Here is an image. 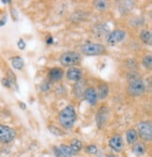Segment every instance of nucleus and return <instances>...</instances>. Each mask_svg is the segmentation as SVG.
I'll return each mask as SVG.
<instances>
[{"mask_svg":"<svg viewBox=\"0 0 152 157\" xmlns=\"http://www.w3.org/2000/svg\"><path fill=\"white\" fill-rule=\"evenodd\" d=\"M76 111L73 105H67L65 106L59 113V123L65 129H71L73 127L76 121Z\"/></svg>","mask_w":152,"mask_h":157,"instance_id":"obj_1","label":"nucleus"},{"mask_svg":"<svg viewBox=\"0 0 152 157\" xmlns=\"http://www.w3.org/2000/svg\"><path fill=\"white\" fill-rule=\"evenodd\" d=\"M80 52L85 56H100L106 52V47L101 44H86L80 46Z\"/></svg>","mask_w":152,"mask_h":157,"instance_id":"obj_2","label":"nucleus"},{"mask_svg":"<svg viewBox=\"0 0 152 157\" xmlns=\"http://www.w3.org/2000/svg\"><path fill=\"white\" fill-rule=\"evenodd\" d=\"M81 61V55L74 51H68L60 56L59 62L65 67H74Z\"/></svg>","mask_w":152,"mask_h":157,"instance_id":"obj_3","label":"nucleus"},{"mask_svg":"<svg viewBox=\"0 0 152 157\" xmlns=\"http://www.w3.org/2000/svg\"><path fill=\"white\" fill-rule=\"evenodd\" d=\"M138 136L145 141V142H149L152 139V124L151 121H141L138 124Z\"/></svg>","mask_w":152,"mask_h":157,"instance_id":"obj_4","label":"nucleus"},{"mask_svg":"<svg viewBox=\"0 0 152 157\" xmlns=\"http://www.w3.org/2000/svg\"><path fill=\"white\" fill-rule=\"evenodd\" d=\"M16 137V131L13 128L0 124V142L3 144H8L9 142L14 140Z\"/></svg>","mask_w":152,"mask_h":157,"instance_id":"obj_5","label":"nucleus"},{"mask_svg":"<svg viewBox=\"0 0 152 157\" xmlns=\"http://www.w3.org/2000/svg\"><path fill=\"white\" fill-rule=\"evenodd\" d=\"M145 92V84L141 78H138L132 82L129 83L128 93L132 97L142 96Z\"/></svg>","mask_w":152,"mask_h":157,"instance_id":"obj_6","label":"nucleus"},{"mask_svg":"<svg viewBox=\"0 0 152 157\" xmlns=\"http://www.w3.org/2000/svg\"><path fill=\"white\" fill-rule=\"evenodd\" d=\"M126 36H127V34L124 30L117 29V30L109 32V34L106 38V41L109 44H118V42H121L126 38Z\"/></svg>","mask_w":152,"mask_h":157,"instance_id":"obj_7","label":"nucleus"},{"mask_svg":"<svg viewBox=\"0 0 152 157\" xmlns=\"http://www.w3.org/2000/svg\"><path fill=\"white\" fill-rule=\"evenodd\" d=\"M108 116H109V110L107 106H102L96 116V123L99 129H102L105 126L108 120Z\"/></svg>","mask_w":152,"mask_h":157,"instance_id":"obj_8","label":"nucleus"},{"mask_svg":"<svg viewBox=\"0 0 152 157\" xmlns=\"http://www.w3.org/2000/svg\"><path fill=\"white\" fill-rule=\"evenodd\" d=\"M109 147L116 152H120L124 147L123 138L120 135H115L109 140Z\"/></svg>","mask_w":152,"mask_h":157,"instance_id":"obj_9","label":"nucleus"},{"mask_svg":"<svg viewBox=\"0 0 152 157\" xmlns=\"http://www.w3.org/2000/svg\"><path fill=\"white\" fill-rule=\"evenodd\" d=\"M67 78L72 81V82H78L80 80H82V76H83V72L80 68L77 67H70L67 71Z\"/></svg>","mask_w":152,"mask_h":157,"instance_id":"obj_10","label":"nucleus"},{"mask_svg":"<svg viewBox=\"0 0 152 157\" xmlns=\"http://www.w3.org/2000/svg\"><path fill=\"white\" fill-rule=\"evenodd\" d=\"M84 97L86 101L90 105H96L97 102H98V95H97V90L92 88H87L84 93Z\"/></svg>","mask_w":152,"mask_h":157,"instance_id":"obj_11","label":"nucleus"},{"mask_svg":"<svg viewBox=\"0 0 152 157\" xmlns=\"http://www.w3.org/2000/svg\"><path fill=\"white\" fill-rule=\"evenodd\" d=\"M64 75V72L61 68L58 67H54L52 69L49 70V74H48V77L49 80L52 82H58L63 78Z\"/></svg>","mask_w":152,"mask_h":157,"instance_id":"obj_12","label":"nucleus"},{"mask_svg":"<svg viewBox=\"0 0 152 157\" xmlns=\"http://www.w3.org/2000/svg\"><path fill=\"white\" fill-rule=\"evenodd\" d=\"M86 83L83 81V80H80L78 82H76L73 86V93L74 95L76 96V98L80 99L84 96V93H85V90H86Z\"/></svg>","mask_w":152,"mask_h":157,"instance_id":"obj_13","label":"nucleus"},{"mask_svg":"<svg viewBox=\"0 0 152 157\" xmlns=\"http://www.w3.org/2000/svg\"><path fill=\"white\" fill-rule=\"evenodd\" d=\"M146 148L143 142H136V143L132 144V152L136 156L143 155L146 152Z\"/></svg>","mask_w":152,"mask_h":157,"instance_id":"obj_14","label":"nucleus"},{"mask_svg":"<svg viewBox=\"0 0 152 157\" xmlns=\"http://www.w3.org/2000/svg\"><path fill=\"white\" fill-rule=\"evenodd\" d=\"M109 94V87L106 83H102L100 85L99 90L97 91V95H98V98L101 100H104Z\"/></svg>","mask_w":152,"mask_h":157,"instance_id":"obj_15","label":"nucleus"},{"mask_svg":"<svg viewBox=\"0 0 152 157\" xmlns=\"http://www.w3.org/2000/svg\"><path fill=\"white\" fill-rule=\"evenodd\" d=\"M126 139L127 142L130 145H132L134 143H136L138 140V134L137 131L134 129H129L126 133Z\"/></svg>","mask_w":152,"mask_h":157,"instance_id":"obj_16","label":"nucleus"},{"mask_svg":"<svg viewBox=\"0 0 152 157\" xmlns=\"http://www.w3.org/2000/svg\"><path fill=\"white\" fill-rule=\"evenodd\" d=\"M140 39L146 44L150 45L152 44V34L151 31L147 29H143L140 31Z\"/></svg>","mask_w":152,"mask_h":157,"instance_id":"obj_17","label":"nucleus"},{"mask_svg":"<svg viewBox=\"0 0 152 157\" xmlns=\"http://www.w3.org/2000/svg\"><path fill=\"white\" fill-rule=\"evenodd\" d=\"M94 34L98 36H103L107 32H109V28L106 24H99L96 25V26L94 27Z\"/></svg>","mask_w":152,"mask_h":157,"instance_id":"obj_18","label":"nucleus"},{"mask_svg":"<svg viewBox=\"0 0 152 157\" xmlns=\"http://www.w3.org/2000/svg\"><path fill=\"white\" fill-rule=\"evenodd\" d=\"M70 148L72 151V154H77L83 148V142L79 139H72L71 141Z\"/></svg>","mask_w":152,"mask_h":157,"instance_id":"obj_19","label":"nucleus"},{"mask_svg":"<svg viewBox=\"0 0 152 157\" xmlns=\"http://www.w3.org/2000/svg\"><path fill=\"white\" fill-rule=\"evenodd\" d=\"M10 61H11L12 67L14 68L15 70H19L20 71V70H22L24 68V59L21 58V56H14V58H12L10 59Z\"/></svg>","mask_w":152,"mask_h":157,"instance_id":"obj_20","label":"nucleus"},{"mask_svg":"<svg viewBox=\"0 0 152 157\" xmlns=\"http://www.w3.org/2000/svg\"><path fill=\"white\" fill-rule=\"evenodd\" d=\"M60 152L62 157H72V151L70 148V146H67L65 144H61L59 147Z\"/></svg>","mask_w":152,"mask_h":157,"instance_id":"obj_21","label":"nucleus"},{"mask_svg":"<svg viewBox=\"0 0 152 157\" xmlns=\"http://www.w3.org/2000/svg\"><path fill=\"white\" fill-rule=\"evenodd\" d=\"M10 83V85L14 86L16 88V90H18V86H17V78H16V75L15 74L12 72L11 70H8V77H7Z\"/></svg>","mask_w":152,"mask_h":157,"instance_id":"obj_22","label":"nucleus"},{"mask_svg":"<svg viewBox=\"0 0 152 157\" xmlns=\"http://www.w3.org/2000/svg\"><path fill=\"white\" fill-rule=\"evenodd\" d=\"M142 64H143L145 69L151 70V68H152V56H151V55H146L144 56V59L142 60Z\"/></svg>","mask_w":152,"mask_h":157,"instance_id":"obj_23","label":"nucleus"},{"mask_svg":"<svg viewBox=\"0 0 152 157\" xmlns=\"http://www.w3.org/2000/svg\"><path fill=\"white\" fill-rule=\"evenodd\" d=\"M133 5H134V2H132V1H123V2H121V5H120L119 9H120L121 11L124 10V11H125V13H127V12L130 11V10L132 8H133Z\"/></svg>","mask_w":152,"mask_h":157,"instance_id":"obj_24","label":"nucleus"},{"mask_svg":"<svg viewBox=\"0 0 152 157\" xmlns=\"http://www.w3.org/2000/svg\"><path fill=\"white\" fill-rule=\"evenodd\" d=\"M48 129L50 131L51 134L54 135V136H62L65 135V133L60 129V128H57V126H54V125H50L48 127Z\"/></svg>","mask_w":152,"mask_h":157,"instance_id":"obj_25","label":"nucleus"},{"mask_svg":"<svg viewBox=\"0 0 152 157\" xmlns=\"http://www.w3.org/2000/svg\"><path fill=\"white\" fill-rule=\"evenodd\" d=\"M106 1H102V0H96V1H94V6L97 10H104L105 8H106Z\"/></svg>","mask_w":152,"mask_h":157,"instance_id":"obj_26","label":"nucleus"},{"mask_svg":"<svg viewBox=\"0 0 152 157\" xmlns=\"http://www.w3.org/2000/svg\"><path fill=\"white\" fill-rule=\"evenodd\" d=\"M127 78H128V81L130 83V82H132V81L138 79V78H141V77H140L139 74H137L136 72H134V71H131L127 75Z\"/></svg>","mask_w":152,"mask_h":157,"instance_id":"obj_27","label":"nucleus"},{"mask_svg":"<svg viewBox=\"0 0 152 157\" xmlns=\"http://www.w3.org/2000/svg\"><path fill=\"white\" fill-rule=\"evenodd\" d=\"M86 151L89 154H97V152H98V147H97L95 144L88 145L86 148Z\"/></svg>","mask_w":152,"mask_h":157,"instance_id":"obj_28","label":"nucleus"},{"mask_svg":"<svg viewBox=\"0 0 152 157\" xmlns=\"http://www.w3.org/2000/svg\"><path fill=\"white\" fill-rule=\"evenodd\" d=\"M126 62H127L126 65H127L130 69H132V71H133L134 69L137 68V63H136V61H135L134 59H129V60H127Z\"/></svg>","mask_w":152,"mask_h":157,"instance_id":"obj_29","label":"nucleus"},{"mask_svg":"<svg viewBox=\"0 0 152 157\" xmlns=\"http://www.w3.org/2000/svg\"><path fill=\"white\" fill-rule=\"evenodd\" d=\"M17 46H18V48H19L20 50H24V48H25V42H24V40L23 39H20V40H18V42H17Z\"/></svg>","mask_w":152,"mask_h":157,"instance_id":"obj_30","label":"nucleus"},{"mask_svg":"<svg viewBox=\"0 0 152 157\" xmlns=\"http://www.w3.org/2000/svg\"><path fill=\"white\" fill-rule=\"evenodd\" d=\"M1 83H2V85L4 86V87H6V88H8V89H9V88L11 87V85H10V83H9V79H8L7 77L2 78Z\"/></svg>","mask_w":152,"mask_h":157,"instance_id":"obj_31","label":"nucleus"},{"mask_svg":"<svg viewBox=\"0 0 152 157\" xmlns=\"http://www.w3.org/2000/svg\"><path fill=\"white\" fill-rule=\"evenodd\" d=\"M53 151H54V156H56V157H62L59 148H57V147H54V148H53Z\"/></svg>","mask_w":152,"mask_h":157,"instance_id":"obj_32","label":"nucleus"},{"mask_svg":"<svg viewBox=\"0 0 152 157\" xmlns=\"http://www.w3.org/2000/svg\"><path fill=\"white\" fill-rule=\"evenodd\" d=\"M50 88H51V86H50V84H49V83H43V85H41V90H44V91L48 90Z\"/></svg>","mask_w":152,"mask_h":157,"instance_id":"obj_33","label":"nucleus"},{"mask_svg":"<svg viewBox=\"0 0 152 157\" xmlns=\"http://www.w3.org/2000/svg\"><path fill=\"white\" fill-rule=\"evenodd\" d=\"M6 21H7V16H4L1 20H0V26H3L6 24Z\"/></svg>","mask_w":152,"mask_h":157,"instance_id":"obj_34","label":"nucleus"},{"mask_svg":"<svg viewBox=\"0 0 152 157\" xmlns=\"http://www.w3.org/2000/svg\"><path fill=\"white\" fill-rule=\"evenodd\" d=\"M19 105L21 106V108H22L23 110H24V109L26 108V105H25L24 103H22V102H20V103H19Z\"/></svg>","mask_w":152,"mask_h":157,"instance_id":"obj_35","label":"nucleus"},{"mask_svg":"<svg viewBox=\"0 0 152 157\" xmlns=\"http://www.w3.org/2000/svg\"><path fill=\"white\" fill-rule=\"evenodd\" d=\"M1 2H2V3H4V4H7V3H9L10 1H8V0H2Z\"/></svg>","mask_w":152,"mask_h":157,"instance_id":"obj_36","label":"nucleus"}]
</instances>
